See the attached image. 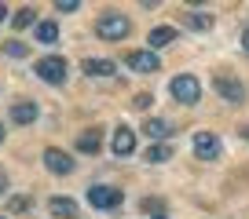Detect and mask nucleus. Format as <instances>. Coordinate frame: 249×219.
Returning a JSON list of instances; mask_svg holds the SVG:
<instances>
[{"label":"nucleus","mask_w":249,"mask_h":219,"mask_svg":"<svg viewBox=\"0 0 249 219\" xmlns=\"http://www.w3.org/2000/svg\"><path fill=\"white\" fill-rule=\"evenodd\" d=\"M195 157L198 161H216L220 157V139L213 132H198L195 135Z\"/></svg>","instance_id":"5"},{"label":"nucleus","mask_w":249,"mask_h":219,"mask_svg":"<svg viewBox=\"0 0 249 219\" xmlns=\"http://www.w3.org/2000/svg\"><path fill=\"white\" fill-rule=\"evenodd\" d=\"M169 157H172L169 142H150V146H147V154H143V161H150V164H161V161H169Z\"/></svg>","instance_id":"16"},{"label":"nucleus","mask_w":249,"mask_h":219,"mask_svg":"<svg viewBox=\"0 0 249 219\" xmlns=\"http://www.w3.org/2000/svg\"><path fill=\"white\" fill-rule=\"evenodd\" d=\"M44 164H48V172H55V175H70L73 172V157L62 154V150H55V146L44 150Z\"/></svg>","instance_id":"6"},{"label":"nucleus","mask_w":249,"mask_h":219,"mask_svg":"<svg viewBox=\"0 0 249 219\" xmlns=\"http://www.w3.org/2000/svg\"><path fill=\"white\" fill-rule=\"evenodd\" d=\"M26 51H30V47H26L22 40H8V55H11V59H22Z\"/></svg>","instance_id":"19"},{"label":"nucleus","mask_w":249,"mask_h":219,"mask_svg":"<svg viewBox=\"0 0 249 219\" xmlns=\"http://www.w3.org/2000/svg\"><path fill=\"white\" fill-rule=\"evenodd\" d=\"M33 73H37L40 80H48V84H62V80H66V59L48 55V59H40V63L33 66Z\"/></svg>","instance_id":"3"},{"label":"nucleus","mask_w":249,"mask_h":219,"mask_svg":"<svg viewBox=\"0 0 249 219\" xmlns=\"http://www.w3.org/2000/svg\"><path fill=\"white\" fill-rule=\"evenodd\" d=\"M88 204H92V208H117V204H121V190H114V187H88Z\"/></svg>","instance_id":"4"},{"label":"nucleus","mask_w":249,"mask_h":219,"mask_svg":"<svg viewBox=\"0 0 249 219\" xmlns=\"http://www.w3.org/2000/svg\"><path fill=\"white\" fill-rule=\"evenodd\" d=\"M143 212H161V201H150L147 197V201H143Z\"/></svg>","instance_id":"24"},{"label":"nucleus","mask_w":249,"mask_h":219,"mask_svg":"<svg viewBox=\"0 0 249 219\" xmlns=\"http://www.w3.org/2000/svg\"><path fill=\"white\" fill-rule=\"evenodd\" d=\"M0 194H8V175L0 172Z\"/></svg>","instance_id":"25"},{"label":"nucleus","mask_w":249,"mask_h":219,"mask_svg":"<svg viewBox=\"0 0 249 219\" xmlns=\"http://www.w3.org/2000/svg\"><path fill=\"white\" fill-rule=\"evenodd\" d=\"M33 22V8H22V11H15V26L22 30V26H30Z\"/></svg>","instance_id":"20"},{"label":"nucleus","mask_w":249,"mask_h":219,"mask_svg":"<svg viewBox=\"0 0 249 219\" xmlns=\"http://www.w3.org/2000/svg\"><path fill=\"white\" fill-rule=\"evenodd\" d=\"M213 84H216V92L224 95L227 102H242V99H246V88H242L238 80H231V77H227V73H220V77L213 80Z\"/></svg>","instance_id":"8"},{"label":"nucleus","mask_w":249,"mask_h":219,"mask_svg":"<svg viewBox=\"0 0 249 219\" xmlns=\"http://www.w3.org/2000/svg\"><path fill=\"white\" fill-rule=\"evenodd\" d=\"M4 18H8V8H4V4H0V22H4Z\"/></svg>","instance_id":"27"},{"label":"nucleus","mask_w":249,"mask_h":219,"mask_svg":"<svg viewBox=\"0 0 249 219\" xmlns=\"http://www.w3.org/2000/svg\"><path fill=\"white\" fill-rule=\"evenodd\" d=\"M55 8H59V11H77V0H59Z\"/></svg>","instance_id":"23"},{"label":"nucleus","mask_w":249,"mask_h":219,"mask_svg":"<svg viewBox=\"0 0 249 219\" xmlns=\"http://www.w3.org/2000/svg\"><path fill=\"white\" fill-rule=\"evenodd\" d=\"M124 63L132 66L136 73H158V70H161V59H158L154 51H128Z\"/></svg>","instance_id":"7"},{"label":"nucleus","mask_w":249,"mask_h":219,"mask_svg":"<svg viewBox=\"0 0 249 219\" xmlns=\"http://www.w3.org/2000/svg\"><path fill=\"white\" fill-rule=\"evenodd\" d=\"M99 146H103V135L95 132V128L77 135V150H81V154H99Z\"/></svg>","instance_id":"15"},{"label":"nucleus","mask_w":249,"mask_h":219,"mask_svg":"<svg viewBox=\"0 0 249 219\" xmlns=\"http://www.w3.org/2000/svg\"><path fill=\"white\" fill-rule=\"evenodd\" d=\"M183 26H191V30H209V26H213V15H205V11H187V15H183Z\"/></svg>","instance_id":"17"},{"label":"nucleus","mask_w":249,"mask_h":219,"mask_svg":"<svg viewBox=\"0 0 249 219\" xmlns=\"http://www.w3.org/2000/svg\"><path fill=\"white\" fill-rule=\"evenodd\" d=\"M48 208H52L55 219H77V204H73L70 197H52V201H48Z\"/></svg>","instance_id":"12"},{"label":"nucleus","mask_w":249,"mask_h":219,"mask_svg":"<svg viewBox=\"0 0 249 219\" xmlns=\"http://www.w3.org/2000/svg\"><path fill=\"white\" fill-rule=\"evenodd\" d=\"M0 139H4V125H0Z\"/></svg>","instance_id":"29"},{"label":"nucleus","mask_w":249,"mask_h":219,"mask_svg":"<svg viewBox=\"0 0 249 219\" xmlns=\"http://www.w3.org/2000/svg\"><path fill=\"white\" fill-rule=\"evenodd\" d=\"M169 92H172V99L183 102V106H195V102L202 99V84H198V77H191V73H179L169 84Z\"/></svg>","instance_id":"1"},{"label":"nucleus","mask_w":249,"mask_h":219,"mask_svg":"<svg viewBox=\"0 0 249 219\" xmlns=\"http://www.w3.org/2000/svg\"><path fill=\"white\" fill-rule=\"evenodd\" d=\"M0 219H4V216H0Z\"/></svg>","instance_id":"30"},{"label":"nucleus","mask_w":249,"mask_h":219,"mask_svg":"<svg viewBox=\"0 0 249 219\" xmlns=\"http://www.w3.org/2000/svg\"><path fill=\"white\" fill-rule=\"evenodd\" d=\"M81 70H85L88 77H110V73H117V63H110V59H85Z\"/></svg>","instance_id":"11"},{"label":"nucleus","mask_w":249,"mask_h":219,"mask_svg":"<svg viewBox=\"0 0 249 219\" xmlns=\"http://www.w3.org/2000/svg\"><path fill=\"white\" fill-rule=\"evenodd\" d=\"M242 135H246V139H249V125H246V128H242Z\"/></svg>","instance_id":"28"},{"label":"nucleus","mask_w":249,"mask_h":219,"mask_svg":"<svg viewBox=\"0 0 249 219\" xmlns=\"http://www.w3.org/2000/svg\"><path fill=\"white\" fill-rule=\"evenodd\" d=\"M110 146H114V154H117V157H128V154L136 150V132L121 125V128L114 132V142H110Z\"/></svg>","instance_id":"10"},{"label":"nucleus","mask_w":249,"mask_h":219,"mask_svg":"<svg viewBox=\"0 0 249 219\" xmlns=\"http://www.w3.org/2000/svg\"><path fill=\"white\" fill-rule=\"evenodd\" d=\"M30 208V197H11L8 201V212H26Z\"/></svg>","instance_id":"21"},{"label":"nucleus","mask_w":249,"mask_h":219,"mask_svg":"<svg viewBox=\"0 0 249 219\" xmlns=\"http://www.w3.org/2000/svg\"><path fill=\"white\" fill-rule=\"evenodd\" d=\"M37 40L40 44H55V40H59V26L55 22H40L37 26Z\"/></svg>","instance_id":"18"},{"label":"nucleus","mask_w":249,"mask_h":219,"mask_svg":"<svg viewBox=\"0 0 249 219\" xmlns=\"http://www.w3.org/2000/svg\"><path fill=\"white\" fill-rule=\"evenodd\" d=\"M176 40V30L172 26H158V30H150V37H147V51H154V47H165V44H172Z\"/></svg>","instance_id":"13"},{"label":"nucleus","mask_w":249,"mask_h":219,"mask_svg":"<svg viewBox=\"0 0 249 219\" xmlns=\"http://www.w3.org/2000/svg\"><path fill=\"white\" fill-rule=\"evenodd\" d=\"M242 44H246V51H249V26L242 30Z\"/></svg>","instance_id":"26"},{"label":"nucleus","mask_w":249,"mask_h":219,"mask_svg":"<svg viewBox=\"0 0 249 219\" xmlns=\"http://www.w3.org/2000/svg\"><path fill=\"white\" fill-rule=\"evenodd\" d=\"M11 121H15V125H33V121H37V106H33V102H15V106H11Z\"/></svg>","instance_id":"14"},{"label":"nucleus","mask_w":249,"mask_h":219,"mask_svg":"<svg viewBox=\"0 0 249 219\" xmlns=\"http://www.w3.org/2000/svg\"><path fill=\"white\" fill-rule=\"evenodd\" d=\"M128 18L124 15H114V11H107V15H99V22H95V33H99L103 40H124L128 37Z\"/></svg>","instance_id":"2"},{"label":"nucleus","mask_w":249,"mask_h":219,"mask_svg":"<svg viewBox=\"0 0 249 219\" xmlns=\"http://www.w3.org/2000/svg\"><path fill=\"white\" fill-rule=\"evenodd\" d=\"M143 135H147L150 142H165L172 135V125L161 121V117H147V121H143Z\"/></svg>","instance_id":"9"},{"label":"nucleus","mask_w":249,"mask_h":219,"mask_svg":"<svg viewBox=\"0 0 249 219\" xmlns=\"http://www.w3.org/2000/svg\"><path fill=\"white\" fill-rule=\"evenodd\" d=\"M150 102H154V95H147V92H140V95H136V99H132V106H136V110H147V106H150Z\"/></svg>","instance_id":"22"}]
</instances>
